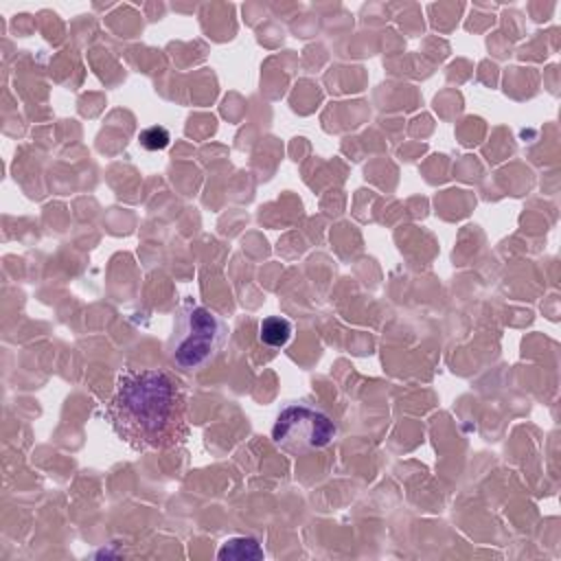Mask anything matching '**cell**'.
I'll return each mask as SVG.
<instances>
[{
	"mask_svg": "<svg viewBox=\"0 0 561 561\" xmlns=\"http://www.w3.org/2000/svg\"><path fill=\"white\" fill-rule=\"evenodd\" d=\"M105 416L134 449H169L186 436L184 390L160 368L121 370Z\"/></svg>",
	"mask_w": 561,
	"mask_h": 561,
	"instance_id": "6da1fadb",
	"label": "cell"
},
{
	"mask_svg": "<svg viewBox=\"0 0 561 561\" xmlns=\"http://www.w3.org/2000/svg\"><path fill=\"white\" fill-rule=\"evenodd\" d=\"M337 425L316 405L296 401L285 405L272 425V440L278 449L291 456H305L324 449L333 443Z\"/></svg>",
	"mask_w": 561,
	"mask_h": 561,
	"instance_id": "3957f363",
	"label": "cell"
},
{
	"mask_svg": "<svg viewBox=\"0 0 561 561\" xmlns=\"http://www.w3.org/2000/svg\"><path fill=\"white\" fill-rule=\"evenodd\" d=\"M169 140H171L169 131H167L164 127H158V125L147 127V129H142V131L138 134V142H140L147 151H160V149H164V147L169 145Z\"/></svg>",
	"mask_w": 561,
	"mask_h": 561,
	"instance_id": "8992f818",
	"label": "cell"
},
{
	"mask_svg": "<svg viewBox=\"0 0 561 561\" xmlns=\"http://www.w3.org/2000/svg\"><path fill=\"white\" fill-rule=\"evenodd\" d=\"M228 342V324L208 307L184 305L173 320L169 357L182 373L210 364Z\"/></svg>",
	"mask_w": 561,
	"mask_h": 561,
	"instance_id": "7a4b0ae2",
	"label": "cell"
},
{
	"mask_svg": "<svg viewBox=\"0 0 561 561\" xmlns=\"http://www.w3.org/2000/svg\"><path fill=\"white\" fill-rule=\"evenodd\" d=\"M217 557L219 559H237V561L263 559V550H261L259 541L252 537H232L221 543Z\"/></svg>",
	"mask_w": 561,
	"mask_h": 561,
	"instance_id": "5b68a950",
	"label": "cell"
},
{
	"mask_svg": "<svg viewBox=\"0 0 561 561\" xmlns=\"http://www.w3.org/2000/svg\"><path fill=\"white\" fill-rule=\"evenodd\" d=\"M259 337H261L263 344H267L272 348L285 346L291 337V322L287 318H280V316H270L261 322Z\"/></svg>",
	"mask_w": 561,
	"mask_h": 561,
	"instance_id": "277c9868",
	"label": "cell"
}]
</instances>
